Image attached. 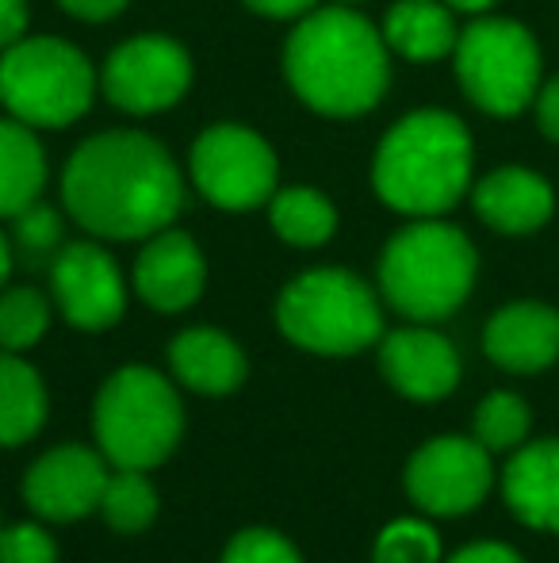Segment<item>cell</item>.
Masks as SVG:
<instances>
[{"label":"cell","instance_id":"cell-1","mask_svg":"<svg viewBox=\"0 0 559 563\" xmlns=\"http://www.w3.org/2000/svg\"><path fill=\"white\" fill-rule=\"evenodd\" d=\"M62 203L97 238L138 242L177 219L185 203L180 169L157 139L104 131L85 139L62 173Z\"/></svg>","mask_w":559,"mask_h":563},{"label":"cell","instance_id":"cell-2","mask_svg":"<svg viewBox=\"0 0 559 563\" xmlns=\"http://www.w3.org/2000/svg\"><path fill=\"white\" fill-rule=\"evenodd\" d=\"M283 77L311 112L365 115L388 97L391 46L383 31L353 8H314L283 43Z\"/></svg>","mask_w":559,"mask_h":563},{"label":"cell","instance_id":"cell-3","mask_svg":"<svg viewBox=\"0 0 559 563\" xmlns=\"http://www.w3.org/2000/svg\"><path fill=\"white\" fill-rule=\"evenodd\" d=\"M476 146L460 115L422 108L403 115L372 157V188L391 211L440 219L471 188Z\"/></svg>","mask_w":559,"mask_h":563},{"label":"cell","instance_id":"cell-4","mask_svg":"<svg viewBox=\"0 0 559 563\" xmlns=\"http://www.w3.org/2000/svg\"><path fill=\"white\" fill-rule=\"evenodd\" d=\"M476 245L460 227L440 219H414L380 257L383 299L414 322L448 319L476 288Z\"/></svg>","mask_w":559,"mask_h":563},{"label":"cell","instance_id":"cell-5","mask_svg":"<svg viewBox=\"0 0 559 563\" xmlns=\"http://www.w3.org/2000/svg\"><path fill=\"white\" fill-rule=\"evenodd\" d=\"M280 334L322 356H349L383 338V314L372 288L349 268H311L277 299Z\"/></svg>","mask_w":559,"mask_h":563},{"label":"cell","instance_id":"cell-6","mask_svg":"<svg viewBox=\"0 0 559 563\" xmlns=\"http://www.w3.org/2000/svg\"><path fill=\"white\" fill-rule=\"evenodd\" d=\"M97 74L74 43L27 35L0 54V104L27 126L58 131L92 108Z\"/></svg>","mask_w":559,"mask_h":563},{"label":"cell","instance_id":"cell-7","mask_svg":"<svg viewBox=\"0 0 559 563\" xmlns=\"http://www.w3.org/2000/svg\"><path fill=\"white\" fill-rule=\"evenodd\" d=\"M185 410L172 384L154 368H120L97 399V441L115 467H146L161 464L180 441Z\"/></svg>","mask_w":559,"mask_h":563},{"label":"cell","instance_id":"cell-8","mask_svg":"<svg viewBox=\"0 0 559 563\" xmlns=\"http://www.w3.org/2000/svg\"><path fill=\"white\" fill-rule=\"evenodd\" d=\"M456 81L487 115H522L540 92V46L533 31L506 15H483L456 38Z\"/></svg>","mask_w":559,"mask_h":563},{"label":"cell","instance_id":"cell-9","mask_svg":"<svg viewBox=\"0 0 559 563\" xmlns=\"http://www.w3.org/2000/svg\"><path fill=\"white\" fill-rule=\"evenodd\" d=\"M192 185L223 211H254L277 192V150L242 123H215L192 142Z\"/></svg>","mask_w":559,"mask_h":563},{"label":"cell","instance_id":"cell-10","mask_svg":"<svg viewBox=\"0 0 559 563\" xmlns=\"http://www.w3.org/2000/svg\"><path fill=\"white\" fill-rule=\"evenodd\" d=\"M192 85V58L169 35H135L108 54L100 89L127 115H157L180 104Z\"/></svg>","mask_w":559,"mask_h":563},{"label":"cell","instance_id":"cell-11","mask_svg":"<svg viewBox=\"0 0 559 563\" xmlns=\"http://www.w3.org/2000/svg\"><path fill=\"white\" fill-rule=\"evenodd\" d=\"M491 483V452L471 438H433L406 464V490L425 514L437 518L476 510Z\"/></svg>","mask_w":559,"mask_h":563},{"label":"cell","instance_id":"cell-12","mask_svg":"<svg viewBox=\"0 0 559 563\" xmlns=\"http://www.w3.org/2000/svg\"><path fill=\"white\" fill-rule=\"evenodd\" d=\"M51 288L62 314L77 330H108L127 311L120 265L92 242H74L51 261Z\"/></svg>","mask_w":559,"mask_h":563},{"label":"cell","instance_id":"cell-13","mask_svg":"<svg viewBox=\"0 0 559 563\" xmlns=\"http://www.w3.org/2000/svg\"><path fill=\"white\" fill-rule=\"evenodd\" d=\"M108 487V467L85 445L51 449L31 464L23 479V498L46 521H77L89 510H100Z\"/></svg>","mask_w":559,"mask_h":563},{"label":"cell","instance_id":"cell-14","mask_svg":"<svg viewBox=\"0 0 559 563\" xmlns=\"http://www.w3.org/2000/svg\"><path fill=\"white\" fill-rule=\"evenodd\" d=\"M203 280H208V261L185 230H157L135 261L138 296L161 314L188 311L203 296Z\"/></svg>","mask_w":559,"mask_h":563},{"label":"cell","instance_id":"cell-15","mask_svg":"<svg viewBox=\"0 0 559 563\" xmlns=\"http://www.w3.org/2000/svg\"><path fill=\"white\" fill-rule=\"evenodd\" d=\"M380 368L399 395L418 402L445 399L460 384V356L452 341L425 327H406L383 338Z\"/></svg>","mask_w":559,"mask_h":563},{"label":"cell","instance_id":"cell-16","mask_svg":"<svg viewBox=\"0 0 559 563\" xmlns=\"http://www.w3.org/2000/svg\"><path fill=\"white\" fill-rule=\"evenodd\" d=\"M483 349L499 368L529 376L559 361V311L548 303H506L491 314L483 330Z\"/></svg>","mask_w":559,"mask_h":563},{"label":"cell","instance_id":"cell-17","mask_svg":"<svg viewBox=\"0 0 559 563\" xmlns=\"http://www.w3.org/2000/svg\"><path fill=\"white\" fill-rule=\"evenodd\" d=\"M471 203H476V216L491 230L522 238L552 219L556 192L540 173L522 169V165H502L471 188Z\"/></svg>","mask_w":559,"mask_h":563},{"label":"cell","instance_id":"cell-18","mask_svg":"<svg viewBox=\"0 0 559 563\" xmlns=\"http://www.w3.org/2000/svg\"><path fill=\"white\" fill-rule=\"evenodd\" d=\"M502 495L517 521L559 533V438L514 449L502 472Z\"/></svg>","mask_w":559,"mask_h":563},{"label":"cell","instance_id":"cell-19","mask_svg":"<svg viewBox=\"0 0 559 563\" xmlns=\"http://www.w3.org/2000/svg\"><path fill=\"white\" fill-rule=\"evenodd\" d=\"M172 376L200 395H231L246 379V353L223 330L195 327L172 338Z\"/></svg>","mask_w":559,"mask_h":563},{"label":"cell","instance_id":"cell-20","mask_svg":"<svg viewBox=\"0 0 559 563\" xmlns=\"http://www.w3.org/2000/svg\"><path fill=\"white\" fill-rule=\"evenodd\" d=\"M383 38L406 62H440L456 51V20L445 0H395L383 20Z\"/></svg>","mask_w":559,"mask_h":563},{"label":"cell","instance_id":"cell-21","mask_svg":"<svg viewBox=\"0 0 559 563\" xmlns=\"http://www.w3.org/2000/svg\"><path fill=\"white\" fill-rule=\"evenodd\" d=\"M46 188V154L35 126L0 119V219H15Z\"/></svg>","mask_w":559,"mask_h":563},{"label":"cell","instance_id":"cell-22","mask_svg":"<svg viewBox=\"0 0 559 563\" xmlns=\"http://www.w3.org/2000/svg\"><path fill=\"white\" fill-rule=\"evenodd\" d=\"M46 418V391L27 361L0 353V445H23Z\"/></svg>","mask_w":559,"mask_h":563},{"label":"cell","instance_id":"cell-23","mask_svg":"<svg viewBox=\"0 0 559 563\" xmlns=\"http://www.w3.org/2000/svg\"><path fill=\"white\" fill-rule=\"evenodd\" d=\"M269 223L288 245L314 250L326 245L337 230V208L318 192V188H280L269 200Z\"/></svg>","mask_w":559,"mask_h":563},{"label":"cell","instance_id":"cell-24","mask_svg":"<svg viewBox=\"0 0 559 563\" xmlns=\"http://www.w3.org/2000/svg\"><path fill=\"white\" fill-rule=\"evenodd\" d=\"M100 514L120 533H142L157 518V495L142 472L120 467L115 475H108V487L100 495Z\"/></svg>","mask_w":559,"mask_h":563},{"label":"cell","instance_id":"cell-25","mask_svg":"<svg viewBox=\"0 0 559 563\" xmlns=\"http://www.w3.org/2000/svg\"><path fill=\"white\" fill-rule=\"evenodd\" d=\"M529 407L522 395L514 391H494L479 402L476 410V441L487 452H514L529 438Z\"/></svg>","mask_w":559,"mask_h":563},{"label":"cell","instance_id":"cell-26","mask_svg":"<svg viewBox=\"0 0 559 563\" xmlns=\"http://www.w3.org/2000/svg\"><path fill=\"white\" fill-rule=\"evenodd\" d=\"M51 327V303L35 288H12L0 296V349H31Z\"/></svg>","mask_w":559,"mask_h":563},{"label":"cell","instance_id":"cell-27","mask_svg":"<svg viewBox=\"0 0 559 563\" xmlns=\"http://www.w3.org/2000/svg\"><path fill=\"white\" fill-rule=\"evenodd\" d=\"M376 563H440V541L425 521L403 518L391 521L380 537H376Z\"/></svg>","mask_w":559,"mask_h":563},{"label":"cell","instance_id":"cell-28","mask_svg":"<svg viewBox=\"0 0 559 563\" xmlns=\"http://www.w3.org/2000/svg\"><path fill=\"white\" fill-rule=\"evenodd\" d=\"M12 223H15V250H20L23 261H31V265H43V261L58 257L62 219H58V211H54V208H46V203L35 200L31 208H23Z\"/></svg>","mask_w":559,"mask_h":563},{"label":"cell","instance_id":"cell-29","mask_svg":"<svg viewBox=\"0 0 559 563\" xmlns=\"http://www.w3.org/2000/svg\"><path fill=\"white\" fill-rule=\"evenodd\" d=\"M223 563H303L299 552L272 529H246L223 552Z\"/></svg>","mask_w":559,"mask_h":563},{"label":"cell","instance_id":"cell-30","mask_svg":"<svg viewBox=\"0 0 559 563\" xmlns=\"http://www.w3.org/2000/svg\"><path fill=\"white\" fill-rule=\"evenodd\" d=\"M0 563H58V549L46 529L12 526L0 533Z\"/></svg>","mask_w":559,"mask_h":563},{"label":"cell","instance_id":"cell-31","mask_svg":"<svg viewBox=\"0 0 559 563\" xmlns=\"http://www.w3.org/2000/svg\"><path fill=\"white\" fill-rule=\"evenodd\" d=\"M27 0H0V54L20 43V38H27Z\"/></svg>","mask_w":559,"mask_h":563},{"label":"cell","instance_id":"cell-32","mask_svg":"<svg viewBox=\"0 0 559 563\" xmlns=\"http://www.w3.org/2000/svg\"><path fill=\"white\" fill-rule=\"evenodd\" d=\"M533 104H537L540 134L559 142V74L548 85H540V92H537V100H533Z\"/></svg>","mask_w":559,"mask_h":563},{"label":"cell","instance_id":"cell-33","mask_svg":"<svg viewBox=\"0 0 559 563\" xmlns=\"http://www.w3.org/2000/svg\"><path fill=\"white\" fill-rule=\"evenodd\" d=\"M58 4L85 23H104V20H115L120 12H127L131 0H58Z\"/></svg>","mask_w":559,"mask_h":563},{"label":"cell","instance_id":"cell-34","mask_svg":"<svg viewBox=\"0 0 559 563\" xmlns=\"http://www.w3.org/2000/svg\"><path fill=\"white\" fill-rule=\"evenodd\" d=\"M448 563H525L517 556L510 544H499V541H479V544H468L460 549Z\"/></svg>","mask_w":559,"mask_h":563},{"label":"cell","instance_id":"cell-35","mask_svg":"<svg viewBox=\"0 0 559 563\" xmlns=\"http://www.w3.org/2000/svg\"><path fill=\"white\" fill-rule=\"evenodd\" d=\"M249 12L269 15V20H303L306 12L318 8V0H242Z\"/></svg>","mask_w":559,"mask_h":563},{"label":"cell","instance_id":"cell-36","mask_svg":"<svg viewBox=\"0 0 559 563\" xmlns=\"http://www.w3.org/2000/svg\"><path fill=\"white\" fill-rule=\"evenodd\" d=\"M452 12H471V15H479V12H491L499 0H445Z\"/></svg>","mask_w":559,"mask_h":563},{"label":"cell","instance_id":"cell-37","mask_svg":"<svg viewBox=\"0 0 559 563\" xmlns=\"http://www.w3.org/2000/svg\"><path fill=\"white\" fill-rule=\"evenodd\" d=\"M8 273H12V245H8V238L0 234V284L8 280Z\"/></svg>","mask_w":559,"mask_h":563},{"label":"cell","instance_id":"cell-38","mask_svg":"<svg viewBox=\"0 0 559 563\" xmlns=\"http://www.w3.org/2000/svg\"><path fill=\"white\" fill-rule=\"evenodd\" d=\"M345 4H357V0H345Z\"/></svg>","mask_w":559,"mask_h":563}]
</instances>
